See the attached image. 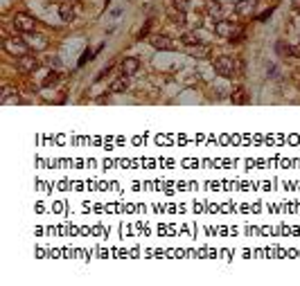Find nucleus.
Segmentation results:
<instances>
[{"label": "nucleus", "instance_id": "f257e3e1", "mask_svg": "<svg viewBox=\"0 0 300 286\" xmlns=\"http://www.w3.org/2000/svg\"><path fill=\"white\" fill-rule=\"evenodd\" d=\"M214 34L221 36V39H228V41H242L244 39V30L237 27L233 21H217L214 23Z\"/></svg>", "mask_w": 300, "mask_h": 286}, {"label": "nucleus", "instance_id": "f03ea898", "mask_svg": "<svg viewBox=\"0 0 300 286\" xmlns=\"http://www.w3.org/2000/svg\"><path fill=\"white\" fill-rule=\"evenodd\" d=\"M214 70H217V75H221V77L230 79V77H237V66H235V56H217L212 61Z\"/></svg>", "mask_w": 300, "mask_h": 286}, {"label": "nucleus", "instance_id": "7ed1b4c3", "mask_svg": "<svg viewBox=\"0 0 300 286\" xmlns=\"http://www.w3.org/2000/svg\"><path fill=\"white\" fill-rule=\"evenodd\" d=\"M2 47H5V52H9V54H14V56L30 54V47H27V43L25 41H18V39H5Z\"/></svg>", "mask_w": 300, "mask_h": 286}, {"label": "nucleus", "instance_id": "20e7f679", "mask_svg": "<svg viewBox=\"0 0 300 286\" xmlns=\"http://www.w3.org/2000/svg\"><path fill=\"white\" fill-rule=\"evenodd\" d=\"M14 27L18 32H25V34H30V32H34L36 21L32 18V16H27V14H16L14 16Z\"/></svg>", "mask_w": 300, "mask_h": 286}, {"label": "nucleus", "instance_id": "39448f33", "mask_svg": "<svg viewBox=\"0 0 300 286\" xmlns=\"http://www.w3.org/2000/svg\"><path fill=\"white\" fill-rule=\"evenodd\" d=\"M149 43H151L156 50H174V47H176V43H174L169 36H165V34L151 36V39H149Z\"/></svg>", "mask_w": 300, "mask_h": 286}, {"label": "nucleus", "instance_id": "423d86ee", "mask_svg": "<svg viewBox=\"0 0 300 286\" xmlns=\"http://www.w3.org/2000/svg\"><path fill=\"white\" fill-rule=\"evenodd\" d=\"M39 68V59L32 54H25V56H18V70L21 72H34Z\"/></svg>", "mask_w": 300, "mask_h": 286}, {"label": "nucleus", "instance_id": "0eeeda50", "mask_svg": "<svg viewBox=\"0 0 300 286\" xmlns=\"http://www.w3.org/2000/svg\"><path fill=\"white\" fill-rule=\"evenodd\" d=\"M138 70H140V59H138V56H124L122 59V72L124 75L131 77V75H136Z\"/></svg>", "mask_w": 300, "mask_h": 286}, {"label": "nucleus", "instance_id": "6e6552de", "mask_svg": "<svg viewBox=\"0 0 300 286\" xmlns=\"http://www.w3.org/2000/svg\"><path fill=\"white\" fill-rule=\"evenodd\" d=\"M255 7H257L255 0H239L237 5H235V11H237L239 16H250L255 11Z\"/></svg>", "mask_w": 300, "mask_h": 286}, {"label": "nucleus", "instance_id": "1a4fd4ad", "mask_svg": "<svg viewBox=\"0 0 300 286\" xmlns=\"http://www.w3.org/2000/svg\"><path fill=\"white\" fill-rule=\"evenodd\" d=\"M127 88H129V75H124V72H122V75L111 83V92H124Z\"/></svg>", "mask_w": 300, "mask_h": 286}, {"label": "nucleus", "instance_id": "9d476101", "mask_svg": "<svg viewBox=\"0 0 300 286\" xmlns=\"http://www.w3.org/2000/svg\"><path fill=\"white\" fill-rule=\"evenodd\" d=\"M59 16H61V21H66V23L75 21V9H72L70 2H61V5H59Z\"/></svg>", "mask_w": 300, "mask_h": 286}, {"label": "nucleus", "instance_id": "9b49d317", "mask_svg": "<svg viewBox=\"0 0 300 286\" xmlns=\"http://www.w3.org/2000/svg\"><path fill=\"white\" fill-rule=\"evenodd\" d=\"M275 54L282 56V59L294 56V45H289V43H285V41H278V43H275Z\"/></svg>", "mask_w": 300, "mask_h": 286}, {"label": "nucleus", "instance_id": "f8f14e48", "mask_svg": "<svg viewBox=\"0 0 300 286\" xmlns=\"http://www.w3.org/2000/svg\"><path fill=\"white\" fill-rule=\"evenodd\" d=\"M230 99H233V104H246V102H249V95H246L244 88H237V90L233 92V97H230Z\"/></svg>", "mask_w": 300, "mask_h": 286}, {"label": "nucleus", "instance_id": "ddd939ff", "mask_svg": "<svg viewBox=\"0 0 300 286\" xmlns=\"http://www.w3.org/2000/svg\"><path fill=\"white\" fill-rule=\"evenodd\" d=\"M169 21L174 23V25H185V11H169Z\"/></svg>", "mask_w": 300, "mask_h": 286}, {"label": "nucleus", "instance_id": "4468645a", "mask_svg": "<svg viewBox=\"0 0 300 286\" xmlns=\"http://www.w3.org/2000/svg\"><path fill=\"white\" fill-rule=\"evenodd\" d=\"M11 90H7L5 88V92H2V97H0V102L2 104H18L21 102V97H18V95H9Z\"/></svg>", "mask_w": 300, "mask_h": 286}, {"label": "nucleus", "instance_id": "2eb2a0df", "mask_svg": "<svg viewBox=\"0 0 300 286\" xmlns=\"http://www.w3.org/2000/svg\"><path fill=\"white\" fill-rule=\"evenodd\" d=\"M221 11H224V7H221V2H208V14L210 16H221Z\"/></svg>", "mask_w": 300, "mask_h": 286}, {"label": "nucleus", "instance_id": "dca6fc26", "mask_svg": "<svg viewBox=\"0 0 300 286\" xmlns=\"http://www.w3.org/2000/svg\"><path fill=\"white\" fill-rule=\"evenodd\" d=\"M181 43H185V45H199V39H194V34H183L181 36Z\"/></svg>", "mask_w": 300, "mask_h": 286}, {"label": "nucleus", "instance_id": "f3484780", "mask_svg": "<svg viewBox=\"0 0 300 286\" xmlns=\"http://www.w3.org/2000/svg\"><path fill=\"white\" fill-rule=\"evenodd\" d=\"M56 82H59V75L52 70V72H48V77H46V82H43V86H52V83H56Z\"/></svg>", "mask_w": 300, "mask_h": 286}, {"label": "nucleus", "instance_id": "a211bd4d", "mask_svg": "<svg viewBox=\"0 0 300 286\" xmlns=\"http://www.w3.org/2000/svg\"><path fill=\"white\" fill-rule=\"evenodd\" d=\"M174 7H176V9H181V11H185L190 7V0H174Z\"/></svg>", "mask_w": 300, "mask_h": 286}, {"label": "nucleus", "instance_id": "6ab92c4d", "mask_svg": "<svg viewBox=\"0 0 300 286\" xmlns=\"http://www.w3.org/2000/svg\"><path fill=\"white\" fill-rule=\"evenodd\" d=\"M91 59H93V50H86V52H84V56L79 59V66H84V63L91 61Z\"/></svg>", "mask_w": 300, "mask_h": 286}, {"label": "nucleus", "instance_id": "aec40b11", "mask_svg": "<svg viewBox=\"0 0 300 286\" xmlns=\"http://www.w3.org/2000/svg\"><path fill=\"white\" fill-rule=\"evenodd\" d=\"M149 27H151V21H149L147 25H145L143 30H140V34H138V39H143V36H145V34H147V32H149Z\"/></svg>", "mask_w": 300, "mask_h": 286}, {"label": "nucleus", "instance_id": "412c9836", "mask_svg": "<svg viewBox=\"0 0 300 286\" xmlns=\"http://www.w3.org/2000/svg\"><path fill=\"white\" fill-rule=\"evenodd\" d=\"M294 9H296V11H300V0H296V2H294Z\"/></svg>", "mask_w": 300, "mask_h": 286}]
</instances>
